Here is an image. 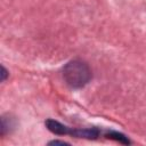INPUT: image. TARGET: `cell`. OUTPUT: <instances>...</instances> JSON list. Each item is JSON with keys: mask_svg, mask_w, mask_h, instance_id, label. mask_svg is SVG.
<instances>
[{"mask_svg": "<svg viewBox=\"0 0 146 146\" xmlns=\"http://www.w3.org/2000/svg\"><path fill=\"white\" fill-rule=\"evenodd\" d=\"M63 78L66 84L73 89H81L91 80V70L89 65L80 59H73L63 67Z\"/></svg>", "mask_w": 146, "mask_h": 146, "instance_id": "cell-1", "label": "cell"}, {"mask_svg": "<svg viewBox=\"0 0 146 146\" xmlns=\"http://www.w3.org/2000/svg\"><path fill=\"white\" fill-rule=\"evenodd\" d=\"M46 125L48 128L49 131H51L52 133L56 135H71L73 137H78V138H87V139H97L99 136H104L106 137L107 131L100 130L98 128H86V129H73V128H68L55 120H47L46 121Z\"/></svg>", "mask_w": 146, "mask_h": 146, "instance_id": "cell-2", "label": "cell"}, {"mask_svg": "<svg viewBox=\"0 0 146 146\" xmlns=\"http://www.w3.org/2000/svg\"><path fill=\"white\" fill-rule=\"evenodd\" d=\"M7 76H8V72H7V70L5 68V66H2V67H1V81L3 82V81L7 79Z\"/></svg>", "mask_w": 146, "mask_h": 146, "instance_id": "cell-3", "label": "cell"}, {"mask_svg": "<svg viewBox=\"0 0 146 146\" xmlns=\"http://www.w3.org/2000/svg\"><path fill=\"white\" fill-rule=\"evenodd\" d=\"M50 145H68V143H66V141H63V140H52V141H50L49 143Z\"/></svg>", "mask_w": 146, "mask_h": 146, "instance_id": "cell-4", "label": "cell"}]
</instances>
